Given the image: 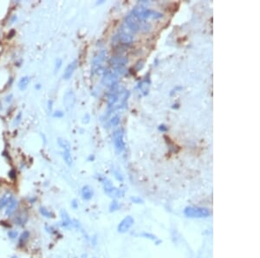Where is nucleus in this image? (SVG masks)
Wrapping results in <instances>:
<instances>
[{
	"mask_svg": "<svg viewBox=\"0 0 260 258\" xmlns=\"http://www.w3.org/2000/svg\"><path fill=\"white\" fill-rule=\"evenodd\" d=\"M72 207H73L74 208H78V203H76V200H73V202H72Z\"/></svg>",
	"mask_w": 260,
	"mask_h": 258,
	"instance_id": "obj_32",
	"label": "nucleus"
},
{
	"mask_svg": "<svg viewBox=\"0 0 260 258\" xmlns=\"http://www.w3.org/2000/svg\"><path fill=\"white\" fill-rule=\"evenodd\" d=\"M51 109H52V101L50 100L49 101V110H51Z\"/></svg>",
	"mask_w": 260,
	"mask_h": 258,
	"instance_id": "obj_34",
	"label": "nucleus"
},
{
	"mask_svg": "<svg viewBox=\"0 0 260 258\" xmlns=\"http://www.w3.org/2000/svg\"><path fill=\"white\" fill-rule=\"evenodd\" d=\"M110 211H115V210H116L117 208H118V203H117V202H115V201H114V202H112V203L110 204Z\"/></svg>",
	"mask_w": 260,
	"mask_h": 258,
	"instance_id": "obj_28",
	"label": "nucleus"
},
{
	"mask_svg": "<svg viewBox=\"0 0 260 258\" xmlns=\"http://www.w3.org/2000/svg\"><path fill=\"white\" fill-rule=\"evenodd\" d=\"M28 220V217L25 213H22L21 215L18 216L16 218H15V222L17 223V224H19V225H23Z\"/></svg>",
	"mask_w": 260,
	"mask_h": 258,
	"instance_id": "obj_21",
	"label": "nucleus"
},
{
	"mask_svg": "<svg viewBox=\"0 0 260 258\" xmlns=\"http://www.w3.org/2000/svg\"><path fill=\"white\" fill-rule=\"evenodd\" d=\"M110 123L112 126L115 127V126H118V124L120 123V117L119 116H115L112 118V119L110 121Z\"/></svg>",
	"mask_w": 260,
	"mask_h": 258,
	"instance_id": "obj_24",
	"label": "nucleus"
},
{
	"mask_svg": "<svg viewBox=\"0 0 260 258\" xmlns=\"http://www.w3.org/2000/svg\"><path fill=\"white\" fill-rule=\"evenodd\" d=\"M21 116H22V114H21V113H18V117H17V118H15V119H16V120H15V123H16V125H17V124H18V123H20Z\"/></svg>",
	"mask_w": 260,
	"mask_h": 258,
	"instance_id": "obj_29",
	"label": "nucleus"
},
{
	"mask_svg": "<svg viewBox=\"0 0 260 258\" xmlns=\"http://www.w3.org/2000/svg\"><path fill=\"white\" fill-rule=\"evenodd\" d=\"M61 217H62V226L68 227L71 224V220L68 215V213L64 210L61 211Z\"/></svg>",
	"mask_w": 260,
	"mask_h": 258,
	"instance_id": "obj_20",
	"label": "nucleus"
},
{
	"mask_svg": "<svg viewBox=\"0 0 260 258\" xmlns=\"http://www.w3.org/2000/svg\"><path fill=\"white\" fill-rule=\"evenodd\" d=\"M114 139V144L115 150L118 154L121 153L125 149V142H124V132L123 129H118L115 131L113 135Z\"/></svg>",
	"mask_w": 260,
	"mask_h": 258,
	"instance_id": "obj_6",
	"label": "nucleus"
},
{
	"mask_svg": "<svg viewBox=\"0 0 260 258\" xmlns=\"http://www.w3.org/2000/svg\"><path fill=\"white\" fill-rule=\"evenodd\" d=\"M58 143L59 146L62 149V157L64 162L68 166H71L73 163V158L71 156V151H70V144L68 141L64 139H58Z\"/></svg>",
	"mask_w": 260,
	"mask_h": 258,
	"instance_id": "obj_4",
	"label": "nucleus"
},
{
	"mask_svg": "<svg viewBox=\"0 0 260 258\" xmlns=\"http://www.w3.org/2000/svg\"><path fill=\"white\" fill-rule=\"evenodd\" d=\"M15 35V31L14 30H11L10 33L8 34V38H13V36Z\"/></svg>",
	"mask_w": 260,
	"mask_h": 258,
	"instance_id": "obj_33",
	"label": "nucleus"
},
{
	"mask_svg": "<svg viewBox=\"0 0 260 258\" xmlns=\"http://www.w3.org/2000/svg\"><path fill=\"white\" fill-rule=\"evenodd\" d=\"M29 237H30V232H29L28 230H24V231L21 234V237L20 238H19V242H20L21 244H22V243H24V242L28 240Z\"/></svg>",
	"mask_w": 260,
	"mask_h": 258,
	"instance_id": "obj_22",
	"label": "nucleus"
},
{
	"mask_svg": "<svg viewBox=\"0 0 260 258\" xmlns=\"http://www.w3.org/2000/svg\"><path fill=\"white\" fill-rule=\"evenodd\" d=\"M128 62H129L128 58L124 56H115V57H113L110 60L111 65L115 69V72L117 74L122 73L123 67L128 64Z\"/></svg>",
	"mask_w": 260,
	"mask_h": 258,
	"instance_id": "obj_7",
	"label": "nucleus"
},
{
	"mask_svg": "<svg viewBox=\"0 0 260 258\" xmlns=\"http://www.w3.org/2000/svg\"><path fill=\"white\" fill-rule=\"evenodd\" d=\"M18 231H16V230H10V231L8 232V237H9L10 239H16L17 237H18Z\"/></svg>",
	"mask_w": 260,
	"mask_h": 258,
	"instance_id": "obj_25",
	"label": "nucleus"
},
{
	"mask_svg": "<svg viewBox=\"0 0 260 258\" xmlns=\"http://www.w3.org/2000/svg\"><path fill=\"white\" fill-rule=\"evenodd\" d=\"M135 17H137L139 19H147V18H160L163 17V14L159 11L154 10L148 9L144 6H136L134 10L133 13Z\"/></svg>",
	"mask_w": 260,
	"mask_h": 258,
	"instance_id": "obj_1",
	"label": "nucleus"
},
{
	"mask_svg": "<svg viewBox=\"0 0 260 258\" xmlns=\"http://www.w3.org/2000/svg\"><path fill=\"white\" fill-rule=\"evenodd\" d=\"M126 24L129 28V30L134 32H138L142 29H148V26L142 24L141 20L135 17L134 14H130L126 18Z\"/></svg>",
	"mask_w": 260,
	"mask_h": 258,
	"instance_id": "obj_3",
	"label": "nucleus"
},
{
	"mask_svg": "<svg viewBox=\"0 0 260 258\" xmlns=\"http://www.w3.org/2000/svg\"><path fill=\"white\" fill-rule=\"evenodd\" d=\"M18 200L15 198H12L9 202V203L7 204V208L5 209V216L6 217H10L16 210V208L18 207Z\"/></svg>",
	"mask_w": 260,
	"mask_h": 258,
	"instance_id": "obj_14",
	"label": "nucleus"
},
{
	"mask_svg": "<svg viewBox=\"0 0 260 258\" xmlns=\"http://www.w3.org/2000/svg\"><path fill=\"white\" fill-rule=\"evenodd\" d=\"M13 198V195L10 192H6L4 193L2 197L0 198V210L3 208H4L5 206H7V204L9 203L11 199Z\"/></svg>",
	"mask_w": 260,
	"mask_h": 258,
	"instance_id": "obj_17",
	"label": "nucleus"
},
{
	"mask_svg": "<svg viewBox=\"0 0 260 258\" xmlns=\"http://www.w3.org/2000/svg\"><path fill=\"white\" fill-rule=\"evenodd\" d=\"M184 214L187 217L201 218L207 217L210 216V211L207 208H198V207H187L184 209Z\"/></svg>",
	"mask_w": 260,
	"mask_h": 258,
	"instance_id": "obj_2",
	"label": "nucleus"
},
{
	"mask_svg": "<svg viewBox=\"0 0 260 258\" xmlns=\"http://www.w3.org/2000/svg\"><path fill=\"white\" fill-rule=\"evenodd\" d=\"M159 130H160V131H167V128L166 125L161 124V125L159 126Z\"/></svg>",
	"mask_w": 260,
	"mask_h": 258,
	"instance_id": "obj_30",
	"label": "nucleus"
},
{
	"mask_svg": "<svg viewBox=\"0 0 260 258\" xmlns=\"http://www.w3.org/2000/svg\"><path fill=\"white\" fill-rule=\"evenodd\" d=\"M143 66H144V61H143V60H140V61L136 64V65H135V69H136V71H139L140 69H142Z\"/></svg>",
	"mask_w": 260,
	"mask_h": 258,
	"instance_id": "obj_27",
	"label": "nucleus"
},
{
	"mask_svg": "<svg viewBox=\"0 0 260 258\" xmlns=\"http://www.w3.org/2000/svg\"><path fill=\"white\" fill-rule=\"evenodd\" d=\"M77 63H78L77 60H74L73 62H71L70 64L66 67V69L63 72V75H62L64 79L68 80L71 78V76L73 75L74 71L76 70V67H77Z\"/></svg>",
	"mask_w": 260,
	"mask_h": 258,
	"instance_id": "obj_13",
	"label": "nucleus"
},
{
	"mask_svg": "<svg viewBox=\"0 0 260 258\" xmlns=\"http://www.w3.org/2000/svg\"><path fill=\"white\" fill-rule=\"evenodd\" d=\"M119 99V91H118V86L115 85L114 87L111 88V91L109 94V98H108V109H113V107L115 106V104L116 103V102Z\"/></svg>",
	"mask_w": 260,
	"mask_h": 258,
	"instance_id": "obj_10",
	"label": "nucleus"
},
{
	"mask_svg": "<svg viewBox=\"0 0 260 258\" xmlns=\"http://www.w3.org/2000/svg\"><path fill=\"white\" fill-rule=\"evenodd\" d=\"M134 218L132 217H130V216L126 217L119 223L117 229H118V231L120 233H125V232H127L132 227V225L134 224Z\"/></svg>",
	"mask_w": 260,
	"mask_h": 258,
	"instance_id": "obj_11",
	"label": "nucleus"
},
{
	"mask_svg": "<svg viewBox=\"0 0 260 258\" xmlns=\"http://www.w3.org/2000/svg\"><path fill=\"white\" fill-rule=\"evenodd\" d=\"M102 183H103V187H104V191L108 195H109L110 197H120V190L116 189L109 180L104 177L102 179Z\"/></svg>",
	"mask_w": 260,
	"mask_h": 258,
	"instance_id": "obj_9",
	"label": "nucleus"
},
{
	"mask_svg": "<svg viewBox=\"0 0 260 258\" xmlns=\"http://www.w3.org/2000/svg\"><path fill=\"white\" fill-rule=\"evenodd\" d=\"M40 213L42 216H43L44 217H47V218H50L52 217V213L50 212V210H48L46 208L44 207H41L40 208Z\"/></svg>",
	"mask_w": 260,
	"mask_h": 258,
	"instance_id": "obj_23",
	"label": "nucleus"
},
{
	"mask_svg": "<svg viewBox=\"0 0 260 258\" xmlns=\"http://www.w3.org/2000/svg\"><path fill=\"white\" fill-rule=\"evenodd\" d=\"M12 258H18V257H12Z\"/></svg>",
	"mask_w": 260,
	"mask_h": 258,
	"instance_id": "obj_36",
	"label": "nucleus"
},
{
	"mask_svg": "<svg viewBox=\"0 0 260 258\" xmlns=\"http://www.w3.org/2000/svg\"><path fill=\"white\" fill-rule=\"evenodd\" d=\"M14 174H15V172H14L13 170H11V171H10V177H11V178H14V177H15L13 176Z\"/></svg>",
	"mask_w": 260,
	"mask_h": 258,
	"instance_id": "obj_35",
	"label": "nucleus"
},
{
	"mask_svg": "<svg viewBox=\"0 0 260 258\" xmlns=\"http://www.w3.org/2000/svg\"><path fill=\"white\" fill-rule=\"evenodd\" d=\"M76 103V96L72 90L68 91L63 97V103L67 109H72Z\"/></svg>",
	"mask_w": 260,
	"mask_h": 258,
	"instance_id": "obj_12",
	"label": "nucleus"
},
{
	"mask_svg": "<svg viewBox=\"0 0 260 258\" xmlns=\"http://www.w3.org/2000/svg\"><path fill=\"white\" fill-rule=\"evenodd\" d=\"M105 58H106V52L104 50H101L93 58L92 64H91L92 74H97V73H99V71L101 70L102 66H103V63L105 61Z\"/></svg>",
	"mask_w": 260,
	"mask_h": 258,
	"instance_id": "obj_5",
	"label": "nucleus"
},
{
	"mask_svg": "<svg viewBox=\"0 0 260 258\" xmlns=\"http://www.w3.org/2000/svg\"><path fill=\"white\" fill-rule=\"evenodd\" d=\"M118 74L115 73V71H106L103 75L102 78V84L109 87V88H112L115 85H117L118 83Z\"/></svg>",
	"mask_w": 260,
	"mask_h": 258,
	"instance_id": "obj_8",
	"label": "nucleus"
},
{
	"mask_svg": "<svg viewBox=\"0 0 260 258\" xmlns=\"http://www.w3.org/2000/svg\"><path fill=\"white\" fill-rule=\"evenodd\" d=\"M30 82V77H27V76L23 77V78L19 80V82H18V88H19V89H20V90H24V89H27V87H28Z\"/></svg>",
	"mask_w": 260,
	"mask_h": 258,
	"instance_id": "obj_19",
	"label": "nucleus"
},
{
	"mask_svg": "<svg viewBox=\"0 0 260 258\" xmlns=\"http://www.w3.org/2000/svg\"><path fill=\"white\" fill-rule=\"evenodd\" d=\"M149 86H150V81L149 78H146L143 81H141L139 84V89L143 93V95H147L149 90Z\"/></svg>",
	"mask_w": 260,
	"mask_h": 258,
	"instance_id": "obj_18",
	"label": "nucleus"
},
{
	"mask_svg": "<svg viewBox=\"0 0 260 258\" xmlns=\"http://www.w3.org/2000/svg\"><path fill=\"white\" fill-rule=\"evenodd\" d=\"M93 196H94V190L91 187L86 185L82 189V197L84 200L89 201L93 197Z\"/></svg>",
	"mask_w": 260,
	"mask_h": 258,
	"instance_id": "obj_16",
	"label": "nucleus"
},
{
	"mask_svg": "<svg viewBox=\"0 0 260 258\" xmlns=\"http://www.w3.org/2000/svg\"><path fill=\"white\" fill-rule=\"evenodd\" d=\"M118 39L121 44H123L125 45H130L133 43V37L130 34L127 33V32H124V31L120 32L119 34Z\"/></svg>",
	"mask_w": 260,
	"mask_h": 258,
	"instance_id": "obj_15",
	"label": "nucleus"
},
{
	"mask_svg": "<svg viewBox=\"0 0 260 258\" xmlns=\"http://www.w3.org/2000/svg\"><path fill=\"white\" fill-rule=\"evenodd\" d=\"M62 61L58 58V59L56 60V64H55V72L58 71L60 69L61 66H62Z\"/></svg>",
	"mask_w": 260,
	"mask_h": 258,
	"instance_id": "obj_26",
	"label": "nucleus"
},
{
	"mask_svg": "<svg viewBox=\"0 0 260 258\" xmlns=\"http://www.w3.org/2000/svg\"><path fill=\"white\" fill-rule=\"evenodd\" d=\"M54 116H55V117H57V118H61V117L63 116V113H62V111H57V113H55Z\"/></svg>",
	"mask_w": 260,
	"mask_h": 258,
	"instance_id": "obj_31",
	"label": "nucleus"
}]
</instances>
